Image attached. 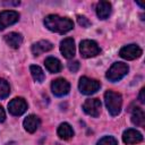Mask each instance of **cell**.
Here are the masks:
<instances>
[{"label":"cell","instance_id":"10","mask_svg":"<svg viewBox=\"0 0 145 145\" xmlns=\"http://www.w3.org/2000/svg\"><path fill=\"white\" fill-rule=\"evenodd\" d=\"M51 89L56 96H63V95H67L69 93L70 84L63 78H57L56 80L52 82Z\"/></svg>","mask_w":145,"mask_h":145},{"label":"cell","instance_id":"4","mask_svg":"<svg viewBox=\"0 0 145 145\" xmlns=\"http://www.w3.org/2000/svg\"><path fill=\"white\" fill-rule=\"evenodd\" d=\"M100 87H101V84L96 79H92V78H88V77H85V76L79 78L78 88L85 95L94 94L95 92H97L100 89Z\"/></svg>","mask_w":145,"mask_h":145},{"label":"cell","instance_id":"1","mask_svg":"<svg viewBox=\"0 0 145 145\" xmlns=\"http://www.w3.org/2000/svg\"><path fill=\"white\" fill-rule=\"evenodd\" d=\"M44 25L48 29L56 33H67L74 28V23L67 17H60L58 15H48L44 18Z\"/></svg>","mask_w":145,"mask_h":145},{"label":"cell","instance_id":"2","mask_svg":"<svg viewBox=\"0 0 145 145\" xmlns=\"http://www.w3.org/2000/svg\"><path fill=\"white\" fill-rule=\"evenodd\" d=\"M104 101L108 111L110 112L111 116H118L120 113L122 105V97L119 93L113 91H106L104 94Z\"/></svg>","mask_w":145,"mask_h":145},{"label":"cell","instance_id":"24","mask_svg":"<svg viewBox=\"0 0 145 145\" xmlns=\"http://www.w3.org/2000/svg\"><path fill=\"white\" fill-rule=\"evenodd\" d=\"M68 69L71 71V72H76L78 69H79V62L78 61H70L68 63Z\"/></svg>","mask_w":145,"mask_h":145},{"label":"cell","instance_id":"12","mask_svg":"<svg viewBox=\"0 0 145 145\" xmlns=\"http://www.w3.org/2000/svg\"><path fill=\"white\" fill-rule=\"evenodd\" d=\"M122 140L125 144H128V145H131V144H137V143H140L143 140V135L136 130V129H127L123 131L122 134Z\"/></svg>","mask_w":145,"mask_h":145},{"label":"cell","instance_id":"16","mask_svg":"<svg viewBox=\"0 0 145 145\" xmlns=\"http://www.w3.org/2000/svg\"><path fill=\"white\" fill-rule=\"evenodd\" d=\"M111 14V3L108 1H100L96 5V15L100 19H106Z\"/></svg>","mask_w":145,"mask_h":145},{"label":"cell","instance_id":"11","mask_svg":"<svg viewBox=\"0 0 145 145\" xmlns=\"http://www.w3.org/2000/svg\"><path fill=\"white\" fill-rule=\"evenodd\" d=\"M60 51L66 59H71L75 56V41L71 37H66L60 42Z\"/></svg>","mask_w":145,"mask_h":145},{"label":"cell","instance_id":"5","mask_svg":"<svg viewBox=\"0 0 145 145\" xmlns=\"http://www.w3.org/2000/svg\"><path fill=\"white\" fill-rule=\"evenodd\" d=\"M79 51L83 58H92L100 53V46L93 40H83L79 44Z\"/></svg>","mask_w":145,"mask_h":145},{"label":"cell","instance_id":"8","mask_svg":"<svg viewBox=\"0 0 145 145\" xmlns=\"http://www.w3.org/2000/svg\"><path fill=\"white\" fill-rule=\"evenodd\" d=\"M27 110V103L23 97H15L8 103V111L12 116H22Z\"/></svg>","mask_w":145,"mask_h":145},{"label":"cell","instance_id":"27","mask_svg":"<svg viewBox=\"0 0 145 145\" xmlns=\"http://www.w3.org/2000/svg\"><path fill=\"white\" fill-rule=\"evenodd\" d=\"M5 119H6V112H5L3 108L0 105V122L5 121Z\"/></svg>","mask_w":145,"mask_h":145},{"label":"cell","instance_id":"14","mask_svg":"<svg viewBox=\"0 0 145 145\" xmlns=\"http://www.w3.org/2000/svg\"><path fill=\"white\" fill-rule=\"evenodd\" d=\"M52 48H53V45L51 42H49L46 40H42V41H39L32 45V53L34 56H40L44 52L50 51Z\"/></svg>","mask_w":145,"mask_h":145},{"label":"cell","instance_id":"9","mask_svg":"<svg viewBox=\"0 0 145 145\" xmlns=\"http://www.w3.org/2000/svg\"><path fill=\"white\" fill-rule=\"evenodd\" d=\"M83 110L91 117H99L101 112V101L99 99H88L83 104Z\"/></svg>","mask_w":145,"mask_h":145},{"label":"cell","instance_id":"28","mask_svg":"<svg viewBox=\"0 0 145 145\" xmlns=\"http://www.w3.org/2000/svg\"><path fill=\"white\" fill-rule=\"evenodd\" d=\"M6 145H17V143H16V142H9V143H7Z\"/></svg>","mask_w":145,"mask_h":145},{"label":"cell","instance_id":"17","mask_svg":"<svg viewBox=\"0 0 145 145\" xmlns=\"http://www.w3.org/2000/svg\"><path fill=\"white\" fill-rule=\"evenodd\" d=\"M44 65H45L46 69L50 72H52V74H57V72H59L62 69L61 62L57 58H54V57H48L44 60Z\"/></svg>","mask_w":145,"mask_h":145},{"label":"cell","instance_id":"20","mask_svg":"<svg viewBox=\"0 0 145 145\" xmlns=\"http://www.w3.org/2000/svg\"><path fill=\"white\" fill-rule=\"evenodd\" d=\"M29 70H31V74H32V77L36 80V82H39V83H42L43 80H44V78H45V75H44V72H43V70H42V68L40 67V66H36V65H32L31 67H29Z\"/></svg>","mask_w":145,"mask_h":145},{"label":"cell","instance_id":"3","mask_svg":"<svg viewBox=\"0 0 145 145\" xmlns=\"http://www.w3.org/2000/svg\"><path fill=\"white\" fill-rule=\"evenodd\" d=\"M129 67L125 62H114L106 71V78L110 82H118L127 75Z\"/></svg>","mask_w":145,"mask_h":145},{"label":"cell","instance_id":"19","mask_svg":"<svg viewBox=\"0 0 145 145\" xmlns=\"http://www.w3.org/2000/svg\"><path fill=\"white\" fill-rule=\"evenodd\" d=\"M58 136L61 139H69L74 136V129L71 128V126L67 122H62L60 123V126L58 127Z\"/></svg>","mask_w":145,"mask_h":145},{"label":"cell","instance_id":"6","mask_svg":"<svg viewBox=\"0 0 145 145\" xmlns=\"http://www.w3.org/2000/svg\"><path fill=\"white\" fill-rule=\"evenodd\" d=\"M19 19V14L15 10H3L0 12V31L7 28L8 26L17 23Z\"/></svg>","mask_w":145,"mask_h":145},{"label":"cell","instance_id":"25","mask_svg":"<svg viewBox=\"0 0 145 145\" xmlns=\"http://www.w3.org/2000/svg\"><path fill=\"white\" fill-rule=\"evenodd\" d=\"M20 1H2V5L5 6H18Z\"/></svg>","mask_w":145,"mask_h":145},{"label":"cell","instance_id":"22","mask_svg":"<svg viewBox=\"0 0 145 145\" xmlns=\"http://www.w3.org/2000/svg\"><path fill=\"white\" fill-rule=\"evenodd\" d=\"M96 145H118V142L112 136H104L97 142Z\"/></svg>","mask_w":145,"mask_h":145},{"label":"cell","instance_id":"13","mask_svg":"<svg viewBox=\"0 0 145 145\" xmlns=\"http://www.w3.org/2000/svg\"><path fill=\"white\" fill-rule=\"evenodd\" d=\"M40 123H41V120L35 114H29L28 117L25 118V120L23 122L25 130L28 131V133H31V134L34 133V131H36V129L40 127Z\"/></svg>","mask_w":145,"mask_h":145},{"label":"cell","instance_id":"26","mask_svg":"<svg viewBox=\"0 0 145 145\" xmlns=\"http://www.w3.org/2000/svg\"><path fill=\"white\" fill-rule=\"evenodd\" d=\"M144 93H145V88L143 87V88L140 89V92H139V95H138V99H139V101H140L142 103H144V102H145V97H144Z\"/></svg>","mask_w":145,"mask_h":145},{"label":"cell","instance_id":"15","mask_svg":"<svg viewBox=\"0 0 145 145\" xmlns=\"http://www.w3.org/2000/svg\"><path fill=\"white\" fill-rule=\"evenodd\" d=\"M5 41L9 46H11L14 49H18L23 43V36L19 33L11 32V33L5 35Z\"/></svg>","mask_w":145,"mask_h":145},{"label":"cell","instance_id":"21","mask_svg":"<svg viewBox=\"0 0 145 145\" xmlns=\"http://www.w3.org/2000/svg\"><path fill=\"white\" fill-rule=\"evenodd\" d=\"M10 94V86L8 82L3 78H0V99H6Z\"/></svg>","mask_w":145,"mask_h":145},{"label":"cell","instance_id":"23","mask_svg":"<svg viewBox=\"0 0 145 145\" xmlns=\"http://www.w3.org/2000/svg\"><path fill=\"white\" fill-rule=\"evenodd\" d=\"M77 22H78V24H79L82 27H88V26L91 25V22H89L85 16L78 15V16H77Z\"/></svg>","mask_w":145,"mask_h":145},{"label":"cell","instance_id":"7","mask_svg":"<svg viewBox=\"0 0 145 145\" xmlns=\"http://www.w3.org/2000/svg\"><path fill=\"white\" fill-rule=\"evenodd\" d=\"M143 51L137 44H128L120 49L119 56L126 60H134L142 56Z\"/></svg>","mask_w":145,"mask_h":145},{"label":"cell","instance_id":"18","mask_svg":"<svg viewBox=\"0 0 145 145\" xmlns=\"http://www.w3.org/2000/svg\"><path fill=\"white\" fill-rule=\"evenodd\" d=\"M131 122L138 127H143L144 123H145V114H144V111L143 109L136 106L134 108L133 110V113H131Z\"/></svg>","mask_w":145,"mask_h":145}]
</instances>
